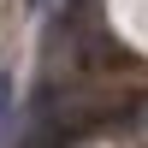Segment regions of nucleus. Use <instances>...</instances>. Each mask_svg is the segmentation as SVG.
Segmentation results:
<instances>
[{
	"label": "nucleus",
	"instance_id": "obj_2",
	"mask_svg": "<svg viewBox=\"0 0 148 148\" xmlns=\"http://www.w3.org/2000/svg\"><path fill=\"white\" fill-rule=\"evenodd\" d=\"M36 6H42V0H36Z\"/></svg>",
	"mask_w": 148,
	"mask_h": 148
},
{
	"label": "nucleus",
	"instance_id": "obj_1",
	"mask_svg": "<svg viewBox=\"0 0 148 148\" xmlns=\"http://www.w3.org/2000/svg\"><path fill=\"white\" fill-rule=\"evenodd\" d=\"M6 107H12V71L0 65V119H6Z\"/></svg>",
	"mask_w": 148,
	"mask_h": 148
}]
</instances>
